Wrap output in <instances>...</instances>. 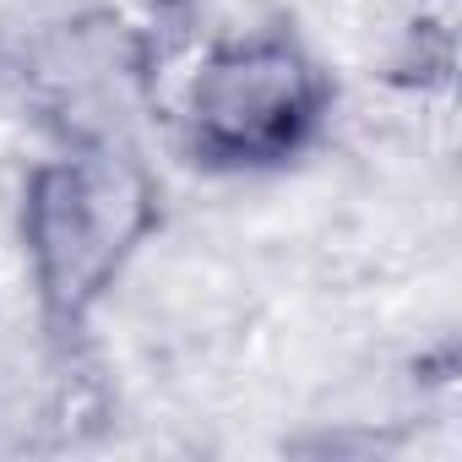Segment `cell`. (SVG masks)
Instances as JSON below:
<instances>
[{
    "mask_svg": "<svg viewBox=\"0 0 462 462\" xmlns=\"http://www.w3.org/2000/svg\"><path fill=\"white\" fill-rule=\"evenodd\" d=\"M23 228L44 305L77 321L147 228V190L115 163H50L28 185Z\"/></svg>",
    "mask_w": 462,
    "mask_h": 462,
    "instance_id": "1",
    "label": "cell"
},
{
    "mask_svg": "<svg viewBox=\"0 0 462 462\" xmlns=\"http://www.w3.org/2000/svg\"><path fill=\"white\" fill-rule=\"evenodd\" d=\"M321 120V77L283 39L217 50L190 88V142L217 169H262L305 147Z\"/></svg>",
    "mask_w": 462,
    "mask_h": 462,
    "instance_id": "2",
    "label": "cell"
}]
</instances>
